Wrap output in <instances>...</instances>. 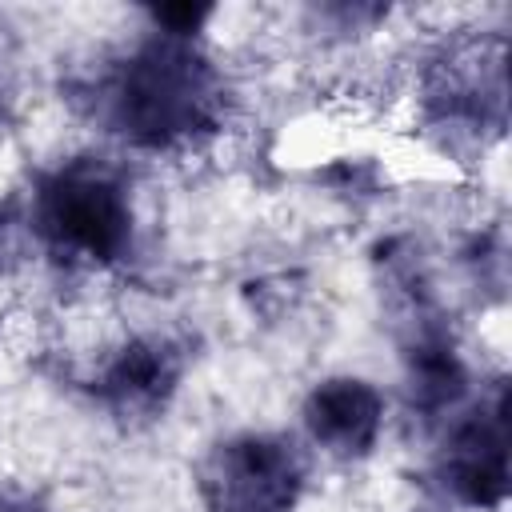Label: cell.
<instances>
[{
  "label": "cell",
  "mask_w": 512,
  "mask_h": 512,
  "mask_svg": "<svg viewBox=\"0 0 512 512\" xmlns=\"http://www.w3.org/2000/svg\"><path fill=\"white\" fill-rule=\"evenodd\" d=\"M224 84L196 40L156 32L104 84V112L140 148H176L216 128Z\"/></svg>",
  "instance_id": "1"
},
{
  "label": "cell",
  "mask_w": 512,
  "mask_h": 512,
  "mask_svg": "<svg viewBox=\"0 0 512 512\" xmlns=\"http://www.w3.org/2000/svg\"><path fill=\"white\" fill-rule=\"evenodd\" d=\"M32 224L44 248L72 268L116 264L132 244V204L100 160H72L40 180Z\"/></svg>",
  "instance_id": "2"
},
{
  "label": "cell",
  "mask_w": 512,
  "mask_h": 512,
  "mask_svg": "<svg viewBox=\"0 0 512 512\" xmlns=\"http://www.w3.org/2000/svg\"><path fill=\"white\" fill-rule=\"evenodd\" d=\"M304 464L280 436H236L204 464L208 512H292L300 500Z\"/></svg>",
  "instance_id": "3"
},
{
  "label": "cell",
  "mask_w": 512,
  "mask_h": 512,
  "mask_svg": "<svg viewBox=\"0 0 512 512\" xmlns=\"http://www.w3.org/2000/svg\"><path fill=\"white\" fill-rule=\"evenodd\" d=\"M444 484L468 508L492 512L508 496V408L504 396L496 408H480L456 424L444 448Z\"/></svg>",
  "instance_id": "4"
},
{
  "label": "cell",
  "mask_w": 512,
  "mask_h": 512,
  "mask_svg": "<svg viewBox=\"0 0 512 512\" xmlns=\"http://www.w3.org/2000/svg\"><path fill=\"white\" fill-rule=\"evenodd\" d=\"M180 380V352L160 336H136L116 348V356L100 372V396L112 416L128 424H144L164 412Z\"/></svg>",
  "instance_id": "5"
},
{
  "label": "cell",
  "mask_w": 512,
  "mask_h": 512,
  "mask_svg": "<svg viewBox=\"0 0 512 512\" xmlns=\"http://www.w3.org/2000/svg\"><path fill=\"white\" fill-rule=\"evenodd\" d=\"M304 428L328 456H368L384 428V400L360 376H332L308 392Z\"/></svg>",
  "instance_id": "6"
},
{
  "label": "cell",
  "mask_w": 512,
  "mask_h": 512,
  "mask_svg": "<svg viewBox=\"0 0 512 512\" xmlns=\"http://www.w3.org/2000/svg\"><path fill=\"white\" fill-rule=\"evenodd\" d=\"M208 16H212L208 4H164L152 12V20L164 28V36H184V40H196V32L204 28Z\"/></svg>",
  "instance_id": "7"
},
{
  "label": "cell",
  "mask_w": 512,
  "mask_h": 512,
  "mask_svg": "<svg viewBox=\"0 0 512 512\" xmlns=\"http://www.w3.org/2000/svg\"><path fill=\"white\" fill-rule=\"evenodd\" d=\"M16 248H20V240H16V224H12L8 212H0V272L16 260Z\"/></svg>",
  "instance_id": "8"
}]
</instances>
